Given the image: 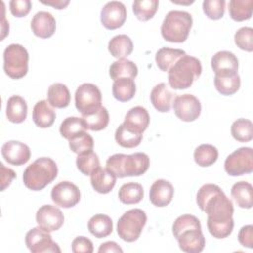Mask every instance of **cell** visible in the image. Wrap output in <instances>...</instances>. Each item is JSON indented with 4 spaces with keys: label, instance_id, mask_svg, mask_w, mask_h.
Wrapping results in <instances>:
<instances>
[{
    "label": "cell",
    "instance_id": "ac0fdd59",
    "mask_svg": "<svg viewBox=\"0 0 253 253\" xmlns=\"http://www.w3.org/2000/svg\"><path fill=\"white\" fill-rule=\"evenodd\" d=\"M55 19L49 12L40 11L35 14L31 21L32 32L42 39L50 38L55 32Z\"/></svg>",
    "mask_w": 253,
    "mask_h": 253
},
{
    "label": "cell",
    "instance_id": "4fadbf2b",
    "mask_svg": "<svg viewBox=\"0 0 253 253\" xmlns=\"http://www.w3.org/2000/svg\"><path fill=\"white\" fill-rule=\"evenodd\" d=\"M126 19V6L119 1H111L101 10V23L108 30L121 28Z\"/></svg>",
    "mask_w": 253,
    "mask_h": 253
},
{
    "label": "cell",
    "instance_id": "2e32d148",
    "mask_svg": "<svg viewBox=\"0 0 253 253\" xmlns=\"http://www.w3.org/2000/svg\"><path fill=\"white\" fill-rule=\"evenodd\" d=\"M3 158L12 165H23L27 163L31 157L30 147L24 142L18 140H9L1 147Z\"/></svg>",
    "mask_w": 253,
    "mask_h": 253
},
{
    "label": "cell",
    "instance_id": "e575fe53",
    "mask_svg": "<svg viewBox=\"0 0 253 253\" xmlns=\"http://www.w3.org/2000/svg\"><path fill=\"white\" fill-rule=\"evenodd\" d=\"M218 157V150L211 144H201L194 151L195 162L202 167L212 165Z\"/></svg>",
    "mask_w": 253,
    "mask_h": 253
},
{
    "label": "cell",
    "instance_id": "f6af8a7d",
    "mask_svg": "<svg viewBox=\"0 0 253 253\" xmlns=\"http://www.w3.org/2000/svg\"><path fill=\"white\" fill-rule=\"evenodd\" d=\"M224 0H205L203 2V11L206 16L211 20L221 19L224 15Z\"/></svg>",
    "mask_w": 253,
    "mask_h": 253
},
{
    "label": "cell",
    "instance_id": "8d00e7d4",
    "mask_svg": "<svg viewBox=\"0 0 253 253\" xmlns=\"http://www.w3.org/2000/svg\"><path fill=\"white\" fill-rule=\"evenodd\" d=\"M115 139L119 145L126 148H133L140 144L142 134L127 129L123 124L119 126L115 132Z\"/></svg>",
    "mask_w": 253,
    "mask_h": 253
},
{
    "label": "cell",
    "instance_id": "30bf717a",
    "mask_svg": "<svg viewBox=\"0 0 253 253\" xmlns=\"http://www.w3.org/2000/svg\"><path fill=\"white\" fill-rule=\"evenodd\" d=\"M25 242L32 253L61 252L58 244L52 240L49 232L40 226L34 227L27 232Z\"/></svg>",
    "mask_w": 253,
    "mask_h": 253
},
{
    "label": "cell",
    "instance_id": "ab89813d",
    "mask_svg": "<svg viewBox=\"0 0 253 253\" xmlns=\"http://www.w3.org/2000/svg\"><path fill=\"white\" fill-rule=\"evenodd\" d=\"M214 86L221 95H233L239 90L240 77L238 74L232 76H214Z\"/></svg>",
    "mask_w": 253,
    "mask_h": 253
},
{
    "label": "cell",
    "instance_id": "bcb514c9",
    "mask_svg": "<svg viewBox=\"0 0 253 253\" xmlns=\"http://www.w3.org/2000/svg\"><path fill=\"white\" fill-rule=\"evenodd\" d=\"M9 6L13 16L22 18L27 16L31 11L32 2L30 0H12L10 1Z\"/></svg>",
    "mask_w": 253,
    "mask_h": 253
},
{
    "label": "cell",
    "instance_id": "3957f363",
    "mask_svg": "<svg viewBox=\"0 0 253 253\" xmlns=\"http://www.w3.org/2000/svg\"><path fill=\"white\" fill-rule=\"evenodd\" d=\"M56 163L49 157H40L27 166L23 174L24 185L32 191H41L57 176Z\"/></svg>",
    "mask_w": 253,
    "mask_h": 253
},
{
    "label": "cell",
    "instance_id": "d6986e66",
    "mask_svg": "<svg viewBox=\"0 0 253 253\" xmlns=\"http://www.w3.org/2000/svg\"><path fill=\"white\" fill-rule=\"evenodd\" d=\"M174 196V188L170 182L164 179L156 180L150 187L149 200L155 207L168 206Z\"/></svg>",
    "mask_w": 253,
    "mask_h": 253
},
{
    "label": "cell",
    "instance_id": "5bb4252c",
    "mask_svg": "<svg viewBox=\"0 0 253 253\" xmlns=\"http://www.w3.org/2000/svg\"><path fill=\"white\" fill-rule=\"evenodd\" d=\"M36 221L40 227L48 232L56 231L63 225L64 215L55 206L43 205L36 213Z\"/></svg>",
    "mask_w": 253,
    "mask_h": 253
},
{
    "label": "cell",
    "instance_id": "c3c4849f",
    "mask_svg": "<svg viewBox=\"0 0 253 253\" xmlns=\"http://www.w3.org/2000/svg\"><path fill=\"white\" fill-rule=\"evenodd\" d=\"M238 241L244 247H253V226L251 224L241 227L238 232Z\"/></svg>",
    "mask_w": 253,
    "mask_h": 253
},
{
    "label": "cell",
    "instance_id": "f35d334b",
    "mask_svg": "<svg viewBox=\"0 0 253 253\" xmlns=\"http://www.w3.org/2000/svg\"><path fill=\"white\" fill-rule=\"evenodd\" d=\"M159 2L157 0H140L134 1L132 4V11L139 21H148L157 12Z\"/></svg>",
    "mask_w": 253,
    "mask_h": 253
},
{
    "label": "cell",
    "instance_id": "44dd1931",
    "mask_svg": "<svg viewBox=\"0 0 253 253\" xmlns=\"http://www.w3.org/2000/svg\"><path fill=\"white\" fill-rule=\"evenodd\" d=\"M175 95L176 94L171 92L165 83H159L152 88L150 101L158 112L167 113L172 107Z\"/></svg>",
    "mask_w": 253,
    "mask_h": 253
},
{
    "label": "cell",
    "instance_id": "9c48e42d",
    "mask_svg": "<svg viewBox=\"0 0 253 253\" xmlns=\"http://www.w3.org/2000/svg\"><path fill=\"white\" fill-rule=\"evenodd\" d=\"M224 170L230 176H241L253 171V150L240 147L230 153L224 161Z\"/></svg>",
    "mask_w": 253,
    "mask_h": 253
},
{
    "label": "cell",
    "instance_id": "ffe728a7",
    "mask_svg": "<svg viewBox=\"0 0 253 253\" xmlns=\"http://www.w3.org/2000/svg\"><path fill=\"white\" fill-rule=\"evenodd\" d=\"M149 114L145 108L136 106L131 108L126 115L123 125L129 130L136 133H143L149 125Z\"/></svg>",
    "mask_w": 253,
    "mask_h": 253
},
{
    "label": "cell",
    "instance_id": "d4e9b609",
    "mask_svg": "<svg viewBox=\"0 0 253 253\" xmlns=\"http://www.w3.org/2000/svg\"><path fill=\"white\" fill-rule=\"evenodd\" d=\"M108 49L112 56L121 59L128 56L132 52L133 43L128 36L124 34L117 35L110 40Z\"/></svg>",
    "mask_w": 253,
    "mask_h": 253
},
{
    "label": "cell",
    "instance_id": "681fc988",
    "mask_svg": "<svg viewBox=\"0 0 253 253\" xmlns=\"http://www.w3.org/2000/svg\"><path fill=\"white\" fill-rule=\"evenodd\" d=\"M1 169V191H4L7 187L10 186L12 180L16 178V173L11 169L4 166L3 163H0Z\"/></svg>",
    "mask_w": 253,
    "mask_h": 253
},
{
    "label": "cell",
    "instance_id": "7bdbcfd3",
    "mask_svg": "<svg viewBox=\"0 0 253 253\" xmlns=\"http://www.w3.org/2000/svg\"><path fill=\"white\" fill-rule=\"evenodd\" d=\"M192 228H199L201 229V222L200 220L192 214H183L176 218L172 226V232L174 237H178L183 231L192 229Z\"/></svg>",
    "mask_w": 253,
    "mask_h": 253
},
{
    "label": "cell",
    "instance_id": "6da1fadb",
    "mask_svg": "<svg viewBox=\"0 0 253 253\" xmlns=\"http://www.w3.org/2000/svg\"><path fill=\"white\" fill-rule=\"evenodd\" d=\"M198 207L208 214L207 225L210 233L217 238L229 236L233 230L234 221L232 201L214 184L203 185L197 193Z\"/></svg>",
    "mask_w": 253,
    "mask_h": 253
},
{
    "label": "cell",
    "instance_id": "b9f144b4",
    "mask_svg": "<svg viewBox=\"0 0 253 253\" xmlns=\"http://www.w3.org/2000/svg\"><path fill=\"white\" fill-rule=\"evenodd\" d=\"M77 169L84 175H91L97 168L100 167V160L98 155L93 152L79 154L76 158Z\"/></svg>",
    "mask_w": 253,
    "mask_h": 253
},
{
    "label": "cell",
    "instance_id": "7a4b0ae2",
    "mask_svg": "<svg viewBox=\"0 0 253 253\" xmlns=\"http://www.w3.org/2000/svg\"><path fill=\"white\" fill-rule=\"evenodd\" d=\"M149 157L143 152L132 154L116 153L110 156L106 162V168L117 178L140 176L149 168Z\"/></svg>",
    "mask_w": 253,
    "mask_h": 253
},
{
    "label": "cell",
    "instance_id": "5b68a950",
    "mask_svg": "<svg viewBox=\"0 0 253 253\" xmlns=\"http://www.w3.org/2000/svg\"><path fill=\"white\" fill-rule=\"evenodd\" d=\"M193 25L192 15L186 11L173 10L167 13L162 25L161 35L163 39L170 42H184Z\"/></svg>",
    "mask_w": 253,
    "mask_h": 253
},
{
    "label": "cell",
    "instance_id": "603a6c76",
    "mask_svg": "<svg viewBox=\"0 0 253 253\" xmlns=\"http://www.w3.org/2000/svg\"><path fill=\"white\" fill-rule=\"evenodd\" d=\"M55 111L45 100L36 103L33 109V121L41 128H46L53 125L55 121Z\"/></svg>",
    "mask_w": 253,
    "mask_h": 253
},
{
    "label": "cell",
    "instance_id": "60d3db41",
    "mask_svg": "<svg viewBox=\"0 0 253 253\" xmlns=\"http://www.w3.org/2000/svg\"><path fill=\"white\" fill-rule=\"evenodd\" d=\"M69 148L76 154H83L93 150L94 147V139L93 137L86 131L80 132L70 139H68Z\"/></svg>",
    "mask_w": 253,
    "mask_h": 253
},
{
    "label": "cell",
    "instance_id": "277c9868",
    "mask_svg": "<svg viewBox=\"0 0 253 253\" xmlns=\"http://www.w3.org/2000/svg\"><path fill=\"white\" fill-rule=\"evenodd\" d=\"M201 61L194 56L185 54L169 69L168 82L173 89H187L201 76Z\"/></svg>",
    "mask_w": 253,
    "mask_h": 253
},
{
    "label": "cell",
    "instance_id": "4dcf8cb0",
    "mask_svg": "<svg viewBox=\"0 0 253 253\" xmlns=\"http://www.w3.org/2000/svg\"><path fill=\"white\" fill-rule=\"evenodd\" d=\"M135 91V83L131 78H119L113 83V96L120 102H127L131 100L134 97Z\"/></svg>",
    "mask_w": 253,
    "mask_h": 253
},
{
    "label": "cell",
    "instance_id": "8fae6325",
    "mask_svg": "<svg viewBox=\"0 0 253 253\" xmlns=\"http://www.w3.org/2000/svg\"><path fill=\"white\" fill-rule=\"evenodd\" d=\"M174 113L183 122H193L199 118L202 106L197 97L191 94H183L175 97L173 101Z\"/></svg>",
    "mask_w": 253,
    "mask_h": 253
},
{
    "label": "cell",
    "instance_id": "74e56055",
    "mask_svg": "<svg viewBox=\"0 0 253 253\" xmlns=\"http://www.w3.org/2000/svg\"><path fill=\"white\" fill-rule=\"evenodd\" d=\"M82 118L84 119L88 129L93 131H99L106 128L110 121L109 112L103 106L100 107L96 112L87 116H82Z\"/></svg>",
    "mask_w": 253,
    "mask_h": 253
},
{
    "label": "cell",
    "instance_id": "d6a6232c",
    "mask_svg": "<svg viewBox=\"0 0 253 253\" xmlns=\"http://www.w3.org/2000/svg\"><path fill=\"white\" fill-rule=\"evenodd\" d=\"M228 11L230 18L236 22L249 20L253 12V0H231Z\"/></svg>",
    "mask_w": 253,
    "mask_h": 253
},
{
    "label": "cell",
    "instance_id": "d590c367",
    "mask_svg": "<svg viewBox=\"0 0 253 253\" xmlns=\"http://www.w3.org/2000/svg\"><path fill=\"white\" fill-rule=\"evenodd\" d=\"M233 138L239 142H247L253 138V124L247 119H237L230 127Z\"/></svg>",
    "mask_w": 253,
    "mask_h": 253
},
{
    "label": "cell",
    "instance_id": "7dc6e473",
    "mask_svg": "<svg viewBox=\"0 0 253 253\" xmlns=\"http://www.w3.org/2000/svg\"><path fill=\"white\" fill-rule=\"evenodd\" d=\"M71 250L73 253H92L94 247L89 238L85 236H77L72 241Z\"/></svg>",
    "mask_w": 253,
    "mask_h": 253
},
{
    "label": "cell",
    "instance_id": "7402d4cb",
    "mask_svg": "<svg viewBox=\"0 0 253 253\" xmlns=\"http://www.w3.org/2000/svg\"><path fill=\"white\" fill-rule=\"evenodd\" d=\"M90 182L96 192L100 194H108L115 187L117 177L107 168L99 167L90 175Z\"/></svg>",
    "mask_w": 253,
    "mask_h": 253
},
{
    "label": "cell",
    "instance_id": "7c38bea8",
    "mask_svg": "<svg viewBox=\"0 0 253 253\" xmlns=\"http://www.w3.org/2000/svg\"><path fill=\"white\" fill-rule=\"evenodd\" d=\"M50 196L55 205L64 209L72 208L80 201V191L78 187L69 181H62L56 184L51 189Z\"/></svg>",
    "mask_w": 253,
    "mask_h": 253
},
{
    "label": "cell",
    "instance_id": "e0dca14e",
    "mask_svg": "<svg viewBox=\"0 0 253 253\" xmlns=\"http://www.w3.org/2000/svg\"><path fill=\"white\" fill-rule=\"evenodd\" d=\"M179 247L186 253H200L206 245L202 228H192L183 231L177 238Z\"/></svg>",
    "mask_w": 253,
    "mask_h": 253
},
{
    "label": "cell",
    "instance_id": "816d5d0a",
    "mask_svg": "<svg viewBox=\"0 0 253 253\" xmlns=\"http://www.w3.org/2000/svg\"><path fill=\"white\" fill-rule=\"evenodd\" d=\"M42 4L44 5H47V6H51L55 9H58V10H61V9H64L68 4H69V1L68 0H51V1H41Z\"/></svg>",
    "mask_w": 253,
    "mask_h": 253
},
{
    "label": "cell",
    "instance_id": "8992f818",
    "mask_svg": "<svg viewBox=\"0 0 253 253\" xmlns=\"http://www.w3.org/2000/svg\"><path fill=\"white\" fill-rule=\"evenodd\" d=\"M146 213L140 209H132L126 211L118 220V235L126 242H133L140 236L146 224Z\"/></svg>",
    "mask_w": 253,
    "mask_h": 253
},
{
    "label": "cell",
    "instance_id": "484cf974",
    "mask_svg": "<svg viewBox=\"0 0 253 253\" xmlns=\"http://www.w3.org/2000/svg\"><path fill=\"white\" fill-rule=\"evenodd\" d=\"M137 73H138V69L136 64L126 58H121L113 62L109 69L110 77L114 81L119 78L134 79Z\"/></svg>",
    "mask_w": 253,
    "mask_h": 253
},
{
    "label": "cell",
    "instance_id": "4316f807",
    "mask_svg": "<svg viewBox=\"0 0 253 253\" xmlns=\"http://www.w3.org/2000/svg\"><path fill=\"white\" fill-rule=\"evenodd\" d=\"M46 101L53 108H66L70 103V92L66 85L62 83H53L48 87Z\"/></svg>",
    "mask_w": 253,
    "mask_h": 253
},
{
    "label": "cell",
    "instance_id": "836d02e7",
    "mask_svg": "<svg viewBox=\"0 0 253 253\" xmlns=\"http://www.w3.org/2000/svg\"><path fill=\"white\" fill-rule=\"evenodd\" d=\"M88 129L87 125L83 118L68 117L63 120L59 126V132L62 137L70 139L74 135L86 131Z\"/></svg>",
    "mask_w": 253,
    "mask_h": 253
},
{
    "label": "cell",
    "instance_id": "1f68e13d",
    "mask_svg": "<svg viewBox=\"0 0 253 253\" xmlns=\"http://www.w3.org/2000/svg\"><path fill=\"white\" fill-rule=\"evenodd\" d=\"M144 195L143 188L140 184L129 182L124 184L119 190V200L126 205H132L139 203Z\"/></svg>",
    "mask_w": 253,
    "mask_h": 253
},
{
    "label": "cell",
    "instance_id": "9a60e30c",
    "mask_svg": "<svg viewBox=\"0 0 253 253\" xmlns=\"http://www.w3.org/2000/svg\"><path fill=\"white\" fill-rule=\"evenodd\" d=\"M211 65L215 76H232L238 74V59L234 53L228 50L216 52L211 57Z\"/></svg>",
    "mask_w": 253,
    "mask_h": 253
},
{
    "label": "cell",
    "instance_id": "f907efd6",
    "mask_svg": "<svg viewBox=\"0 0 253 253\" xmlns=\"http://www.w3.org/2000/svg\"><path fill=\"white\" fill-rule=\"evenodd\" d=\"M99 253L103 252H123V249L115 241H107L100 245L98 249Z\"/></svg>",
    "mask_w": 253,
    "mask_h": 253
},
{
    "label": "cell",
    "instance_id": "52a82bcc",
    "mask_svg": "<svg viewBox=\"0 0 253 253\" xmlns=\"http://www.w3.org/2000/svg\"><path fill=\"white\" fill-rule=\"evenodd\" d=\"M3 59V68L9 77L20 79L27 74L29 68V53L23 45L18 43L8 45L4 50Z\"/></svg>",
    "mask_w": 253,
    "mask_h": 253
},
{
    "label": "cell",
    "instance_id": "ba28073f",
    "mask_svg": "<svg viewBox=\"0 0 253 253\" xmlns=\"http://www.w3.org/2000/svg\"><path fill=\"white\" fill-rule=\"evenodd\" d=\"M102 103V94L100 89L92 83L81 84L75 92V107L82 116L90 115L96 112Z\"/></svg>",
    "mask_w": 253,
    "mask_h": 253
},
{
    "label": "cell",
    "instance_id": "f546056e",
    "mask_svg": "<svg viewBox=\"0 0 253 253\" xmlns=\"http://www.w3.org/2000/svg\"><path fill=\"white\" fill-rule=\"evenodd\" d=\"M88 229L97 238H104L113 231V221L107 214H95L88 221Z\"/></svg>",
    "mask_w": 253,
    "mask_h": 253
},
{
    "label": "cell",
    "instance_id": "f1b7e54d",
    "mask_svg": "<svg viewBox=\"0 0 253 253\" xmlns=\"http://www.w3.org/2000/svg\"><path fill=\"white\" fill-rule=\"evenodd\" d=\"M186 52L179 48H170V47H161L157 50L155 54V61L162 71L168 72L169 69L179 60Z\"/></svg>",
    "mask_w": 253,
    "mask_h": 253
},
{
    "label": "cell",
    "instance_id": "ee69618b",
    "mask_svg": "<svg viewBox=\"0 0 253 253\" xmlns=\"http://www.w3.org/2000/svg\"><path fill=\"white\" fill-rule=\"evenodd\" d=\"M234 42L240 49L251 52L253 50V29L250 27L238 29L234 35Z\"/></svg>",
    "mask_w": 253,
    "mask_h": 253
},
{
    "label": "cell",
    "instance_id": "cb8c5ba5",
    "mask_svg": "<svg viewBox=\"0 0 253 253\" xmlns=\"http://www.w3.org/2000/svg\"><path fill=\"white\" fill-rule=\"evenodd\" d=\"M28 114V106L24 98L14 95L8 99L6 107V116L8 121L14 124L23 123Z\"/></svg>",
    "mask_w": 253,
    "mask_h": 253
},
{
    "label": "cell",
    "instance_id": "83f0119b",
    "mask_svg": "<svg viewBox=\"0 0 253 253\" xmlns=\"http://www.w3.org/2000/svg\"><path fill=\"white\" fill-rule=\"evenodd\" d=\"M252 191L253 188L250 183L240 181L232 186L230 194L238 207L242 209H251L253 206Z\"/></svg>",
    "mask_w": 253,
    "mask_h": 253
}]
</instances>
